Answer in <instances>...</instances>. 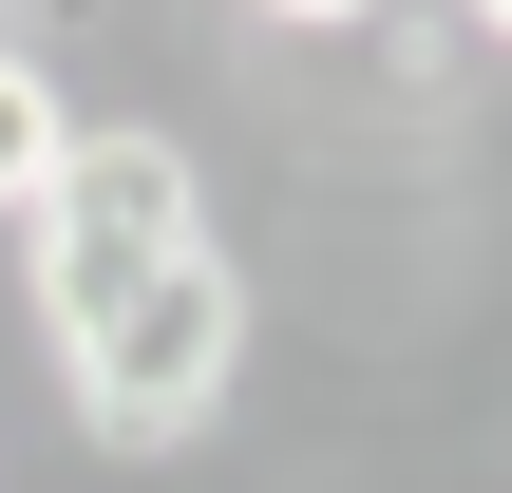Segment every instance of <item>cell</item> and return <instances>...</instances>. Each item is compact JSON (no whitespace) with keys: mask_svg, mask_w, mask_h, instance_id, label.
Segmentation results:
<instances>
[{"mask_svg":"<svg viewBox=\"0 0 512 493\" xmlns=\"http://www.w3.org/2000/svg\"><path fill=\"white\" fill-rule=\"evenodd\" d=\"M57 399H76V437H95V456L171 475V456L247 399V266H228V247L152 266L114 323H76V342H57Z\"/></svg>","mask_w":512,"mask_h":493,"instance_id":"cell-1","label":"cell"},{"mask_svg":"<svg viewBox=\"0 0 512 493\" xmlns=\"http://www.w3.org/2000/svg\"><path fill=\"white\" fill-rule=\"evenodd\" d=\"M190 247H228V228H209V171H190L171 133H76L57 190H38V228H19V266H38V342L114 323V304H133L152 266H190Z\"/></svg>","mask_w":512,"mask_h":493,"instance_id":"cell-2","label":"cell"},{"mask_svg":"<svg viewBox=\"0 0 512 493\" xmlns=\"http://www.w3.org/2000/svg\"><path fill=\"white\" fill-rule=\"evenodd\" d=\"M57 152H76V95H57V57H38V19H0V228H38Z\"/></svg>","mask_w":512,"mask_h":493,"instance_id":"cell-3","label":"cell"},{"mask_svg":"<svg viewBox=\"0 0 512 493\" xmlns=\"http://www.w3.org/2000/svg\"><path fill=\"white\" fill-rule=\"evenodd\" d=\"M475 38H494V57H512V0H494V19H475Z\"/></svg>","mask_w":512,"mask_h":493,"instance_id":"cell-4","label":"cell"}]
</instances>
